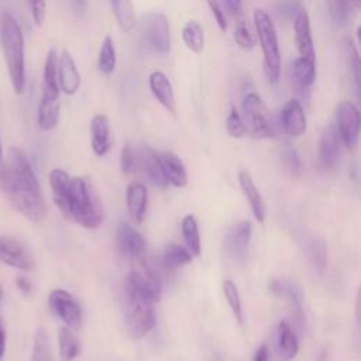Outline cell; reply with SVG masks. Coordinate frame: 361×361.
<instances>
[{
	"label": "cell",
	"mask_w": 361,
	"mask_h": 361,
	"mask_svg": "<svg viewBox=\"0 0 361 361\" xmlns=\"http://www.w3.org/2000/svg\"><path fill=\"white\" fill-rule=\"evenodd\" d=\"M0 189L11 206L31 221H39L47 214V203L41 195L39 182L24 149L11 147L0 165Z\"/></svg>",
	"instance_id": "obj_1"
},
{
	"label": "cell",
	"mask_w": 361,
	"mask_h": 361,
	"mask_svg": "<svg viewBox=\"0 0 361 361\" xmlns=\"http://www.w3.org/2000/svg\"><path fill=\"white\" fill-rule=\"evenodd\" d=\"M0 42L14 92L23 93L25 87L24 37L21 27L8 13L0 14Z\"/></svg>",
	"instance_id": "obj_2"
},
{
	"label": "cell",
	"mask_w": 361,
	"mask_h": 361,
	"mask_svg": "<svg viewBox=\"0 0 361 361\" xmlns=\"http://www.w3.org/2000/svg\"><path fill=\"white\" fill-rule=\"evenodd\" d=\"M155 302L124 282V319L131 337L142 338L155 326Z\"/></svg>",
	"instance_id": "obj_3"
},
{
	"label": "cell",
	"mask_w": 361,
	"mask_h": 361,
	"mask_svg": "<svg viewBox=\"0 0 361 361\" xmlns=\"http://www.w3.org/2000/svg\"><path fill=\"white\" fill-rule=\"evenodd\" d=\"M65 219L72 220L85 228H97L102 223L100 209L93 200L83 178H71Z\"/></svg>",
	"instance_id": "obj_4"
},
{
	"label": "cell",
	"mask_w": 361,
	"mask_h": 361,
	"mask_svg": "<svg viewBox=\"0 0 361 361\" xmlns=\"http://www.w3.org/2000/svg\"><path fill=\"white\" fill-rule=\"evenodd\" d=\"M254 24L264 54L265 76L269 85L275 86L281 78V54L275 25L271 17L261 8L254 10Z\"/></svg>",
	"instance_id": "obj_5"
},
{
	"label": "cell",
	"mask_w": 361,
	"mask_h": 361,
	"mask_svg": "<svg viewBox=\"0 0 361 361\" xmlns=\"http://www.w3.org/2000/svg\"><path fill=\"white\" fill-rule=\"evenodd\" d=\"M244 124L247 133L257 140L269 138L274 135V128L269 120V111L264 100L254 92L248 93L243 100Z\"/></svg>",
	"instance_id": "obj_6"
},
{
	"label": "cell",
	"mask_w": 361,
	"mask_h": 361,
	"mask_svg": "<svg viewBox=\"0 0 361 361\" xmlns=\"http://www.w3.org/2000/svg\"><path fill=\"white\" fill-rule=\"evenodd\" d=\"M141 38L144 44L158 54H168L171 49V31L169 23L165 14L159 11H151L142 16Z\"/></svg>",
	"instance_id": "obj_7"
},
{
	"label": "cell",
	"mask_w": 361,
	"mask_h": 361,
	"mask_svg": "<svg viewBox=\"0 0 361 361\" xmlns=\"http://www.w3.org/2000/svg\"><path fill=\"white\" fill-rule=\"evenodd\" d=\"M131 269L126 281L140 290L142 295L149 298L152 302H158L161 299V279L155 269L148 265L144 255L130 259Z\"/></svg>",
	"instance_id": "obj_8"
},
{
	"label": "cell",
	"mask_w": 361,
	"mask_h": 361,
	"mask_svg": "<svg viewBox=\"0 0 361 361\" xmlns=\"http://www.w3.org/2000/svg\"><path fill=\"white\" fill-rule=\"evenodd\" d=\"M361 117L357 106L343 100L336 109V131L348 149H354L360 135Z\"/></svg>",
	"instance_id": "obj_9"
},
{
	"label": "cell",
	"mask_w": 361,
	"mask_h": 361,
	"mask_svg": "<svg viewBox=\"0 0 361 361\" xmlns=\"http://www.w3.org/2000/svg\"><path fill=\"white\" fill-rule=\"evenodd\" d=\"M52 312L71 330H79L82 326V310L72 295L63 289H54L48 298Z\"/></svg>",
	"instance_id": "obj_10"
},
{
	"label": "cell",
	"mask_w": 361,
	"mask_h": 361,
	"mask_svg": "<svg viewBox=\"0 0 361 361\" xmlns=\"http://www.w3.org/2000/svg\"><path fill=\"white\" fill-rule=\"evenodd\" d=\"M250 238H251V223L248 220L238 221L228 230L226 237V250L234 261L240 264L247 262Z\"/></svg>",
	"instance_id": "obj_11"
},
{
	"label": "cell",
	"mask_w": 361,
	"mask_h": 361,
	"mask_svg": "<svg viewBox=\"0 0 361 361\" xmlns=\"http://www.w3.org/2000/svg\"><path fill=\"white\" fill-rule=\"evenodd\" d=\"M0 261L21 271L34 269V259L28 250L11 237H0Z\"/></svg>",
	"instance_id": "obj_12"
},
{
	"label": "cell",
	"mask_w": 361,
	"mask_h": 361,
	"mask_svg": "<svg viewBox=\"0 0 361 361\" xmlns=\"http://www.w3.org/2000/svg\"><path fill=\"white\" fill-rule=\"evenodd\" d=\"M137 157V168L140 166L145 178L157 188L165 189L168 186V180L162 168V162L159 158V154L155 152L149 147H141Z\"/></svg>",
	"instance_id": "obj_13"
},
{
	"label": "cell",
	"mask_w": 361,
	"mask_h": 361,
	"mask_svg": "<svg viewBox=\"0 0 361 361\" xmlns=\"http://www.w3.org/2000/svg\"><path fill=\"white\" fill-rule=\"evenodd\" d=\"M338 161H340V137L336 131V127L329 126L324 128L320 137L317 164L320 169L330 172L337 166Z\"/></svg>",
	"instance_id": "obj_14"
},
{
	"label": "cell",
	"mask_w": 361,
	"mask_h": 361,
	"mask_svg": "<svg viewBox=\"0 0 361 361\" xmlns=\"http://www.w3.org/2000/svg\"><path fill=\"white\" fill-rule=\"evenodd\" d=\"M116 241H117V248L120 254L128 259H134L145 254L144 237L127 223H121L118 226Z\"/></svg>",
	"instance_id": "obj_15"
},
{
	"label": "cell",
	"mask_w": 361,
	"mask_h": 361,
	"mask_svg": "<svg viewBox=\"0 0 361 361\" xmlns=\"http://www.w3.org/2000/svg\"><path fill=\"white\" fill-rule=\"evenodd\" d=\"M148 85L154 97L161 103V106L173 117H176V99L171 80L161 71H154L148 76Z\"/></svg>",
	"instance_id": "obj_16"
},
{
	"label": "cell",
	"mask_w": 361,
	"mask_h": 361,
	"mask_svg": "<svg viewBox=\"0 0 361 361\" xmlns=\"http://www.w3.org/2000/svg\"><path fill=\"white\" fill-rule=\"evenodd\" d=\"M293 30H295V41L300 56L316 61V51L312 38L310 30V18L307 11L302 7L296 17L293 18Z\"/></svg>",
	"instance_id": "obj_17"
},
{
	"label": "cell",
	"mask_w": 361,
	"mask_h": 361,
	"mask_svg": "<svg viewBox=\"0 0 361 361\" xmlns=\"http://www.w3.org/2000/svg\"><path fill=\"white\" fill-rule=\"evenodd\" d=\"M58 85L65 94H75L80 86V75L69 51H62L58 58Z\"/></svg>",
	"instance_id": "obj_18"
},
{
	"label": "cell",
	"mask_w": 361,
	"mask_h": 361,
	"mask_svg": "<svg viewBox=\"0 0 361 361\" xmlns=\"http://www.w3.org/2000/svg\"><path fill=\"white\" fill-rule=\"evenodd\" d=\"M281 124L283 131L292 137H300L306 131V116L300 102L290 99L281 110Z\"/></svg>",
	"instance_id": "obj_19"
},
{
	"label": "cell",
	"mask_w": 361,
	"mask_h": 361,
	"mask_svg": "<svg viewBox=\"0 0 361 361\" xmlns=\"http://www.w3.org/2000/svg\"><path fill=\"white\" fill-rule=\"evenodd\" d=\"M90 134H92V149L96 155H106L111 148L110 140V126L109 118L104 114H94L90 121Z\"/></svg>",
	"instance_id": "obj_20"
},
{
	"label": "cell",
	"mask_w": 361,
	"mask_h": 361,
	"mask_svg": "<svg viewBox=\"0 0 361 361\" xmlns=\"http://www.w3.org/2000/svg\"><path fill=\"white\" fill-rule=\"evenodd\" d=\"M126 203H127V209L131 220L140 224L147 212V203H148L147 188L142 183L131 182L126 190Z\"/></svg>",
	"instance_id": "obj_21"
},
{
	"label": "cell",
	"mask_w": 361,
	"mask_h": 361,
	"mask_svg": "<svg viewBox=\"0 0 361 361\" xmlns=\"http://www.w3.org/2000/svg\"><path fill=\"white\" fill-rule=\"evenodd\" d=\"M290 79L298 90H309L316 80V61L299 56L292 62Z\"/></svg>",
	"instance_id": "obj_22"
},
{
	"label": "cell",
	"mask_w": 361,
	"mask_h": 361,
	"mask_svg": "<svg viewBox=\"0 0 361 361\" xmlns=\"http://www.w3.org/2000/svg\"><path fill=\"white\" fill-rule=\"evenodd\" d=\"M238 183H240V188H241L245 199L248 200V203L251 206V210H252L255 219L258 221H264L265 220V214H267L265 203H264L262 196L258 192V189H257L251 175L248 173V171H245V169L240 171V173H238Z\"/></svg>",
	"instance_id": "obj_23"
},
{
	"label": "cell",
	"mask_w": 361,
	"mask_h": 361,
	"mask_svg": "<svg viewBox=\"0 0 361 361\" xmlns=\"http://www.w3.org/2000/svg\"><path fill=\"white\" fill-rule=\"evenodd\" d=\"M159 158H161L162 168H164L168 183H172L176 188L186 186L188 173H186L185 165L180 161V158L176 154L171 152V151L159 154Z\"/></svg>",
	"instance_id": "obj_24"
},
{
	"label": "cell",
	"mask_w": 361,
	"mask_h": 361,
	"mask_svg": "<svg viewBox=\"0 0 361 361\" xmlns=\"http://www.w3.org/2000/svg\"><path fill=\"white\" fill-rule=\"evenodd\" d=\"M69 183L71 178L63 169H52L49 173V185L52 190V197L61 213L66 214L68 207V196H69Z\"/></svg>",
	"instance_id": "obj_25"
},
{
	"label": "cell",
	"mask_w": 361,
	"mask_h": 361,
	"mask_svg": "<svg viewBox=\"0 0 361 361\" xmlns=\"http://www.w3.org/2000/svg\"><path fill=\"white\" fill-rule=\"evenodd\" d=\"M61 102L59 96L42 94L38 107V126L41 130H52L59 121Z\"/></svg>",
	"instance_id": "obj_26"
},
{
	"label": "cell",
	"mask_w": 361,
	"mask_h": 361,
	"mask_svg": "<svg viewBox=\"0 0 361 361\" xmlns=\"http://www.w3.org/2000/svg\"><path fill=\"white\" fill-rule=\"evenodd\" d=\"M299 351L298 337L290 326L282 320L278 326V355L281 361H290Z\"/></svg>",
	"instance_id": "obj_27"
},
{
	"label": "cell",
	"mask_w": 361,
	"mask_h": 361,
	"mask_svg": "<svg viewBox=\"0 0 361 361\" xmlns=\"http://www.w3.org/2000/svg\"><path fill=\"white\" fill-rule=\"evenodd\" d=\"M42 94L47 96H59V85H58V55L52 48L49 49L45 65H44V87Z\"/></svg>",
	"instance_id": "obj_28"
},
{
	"label": "cell",
	"mask_w": 361,
	"mask_h": 361,
	"mask_svg": "<svg viewBox=\"0 0 361 361\" xmlns=\"http://www.w3.org/2000/svg\"><path fill=\"white\" fill-rule=\"evenodd\" d=\"M118 27L124 32H131L135 27V13L131 0H109Z\"/></svg>",
	"instance_id": "obj_29"
},
{
	"label": "cell",
	"mask_w": 361,
	"mask_h": 361,
	"mask_svg": "<svg viewBox=\"0 0 361 361\" xmlns=\"http://www.w3.org/2000/svg\"><path fill=\"white\" fill-rule=\"evenodd\" d=\"M182 39L189 51L202 54L204 49V31L197 20H189L182 28Z\"/></svg>",
	"instance_id": "obj_30"
},
{
	"label": "cell",
	"mask_w": 361,
	"mask_h": 361,
	"mask_svg": "<svg viewBox=\"0 0 361 361\" xmlns=\"http://www.w3.org/2000/svg\"><path fill=\"white\" fill-rule=\"evenodd\" d=\"M192 254L189 252V250H186L185 247L175 244V243H169L162 254V264L166 269H178L186 264H189L192 261Z\"/></svg>",
	"instance_id": "obj_31"
},
{
	"label": "cell",
	"mask_w": 361,
	"mask_h": 361,
	"mask_svg": "<svg viewBox=\"0 0 361 361\" xmlns=\"http://www.w3.org/2000/svg\"><path fill=\"white\" fill-rule=\"evenodd\" d=\"M116 63H117V56H116L114 41L107 34V35H104V38L100 44L97 65H99V69L103 75H111L116 69Z\"/></svg>",
	"instance_id": "obj_32"
},
{
	"label": "cell",
	"mask_w": 361,
	"mask_h": 361,
	"mask_svg": "<svg viewBox=\"0 0 361 361\" xmlns=\"http://www.w3.org/2000/svg\"><path fill=\"white\" fill-rule=\"evenodd\" d=\"M182 235L183 241L186 243V247L189 252L195 257L200 254L202 245H200V234H199V227L197 221L193 214H188L182 220Z\"/></svg>",
	"instance_id": "obj_33"
},
{
	"label": "cell",
	"mask_w": 361,
	"mask_h": 361,
	"mask_svg": "<svg viewBox=\"0 0 361 361\" xmlns=\"http://www.w3.org/2000/svg\"><path fill=\"white\" fill-rule=\"evenodd\" d=\"M58 343H59V358L61 361H72L79 353V341L73 331L63 326L59 329L58 333Z\"/></svg>",
	"instance_id": "obj_34"
},
{
	"label": "cell",
	"mask_w": 361,
	"mask_h": 361,
	"mask_svg": "<svg viewBox=\"0 0 361 361\" xmlns=\"http://www.w3.org/2000/svg\"><path fill=\"white\" fill-rule=\"evenodd\" d=\"M31 361H54L49 337L45 329H38L35 331Z\"/></svg>",
	"instance_id": "obj_35"
},
{
	"label": "cell",
	"mask_w": 361,
	"mask_h": 361,
	"mask_svg": "<svg viewBox=\"0 0 361 361\" xmlns=\"http://www.w3.org/2000/svg\"><path fill=\"white\" fill-rule=\"evenodd\" d=\"M223 292H224V298L233 312V316L235 319V322L238 324L243 323V305H241V299H240V292L235 286V283L230 279H226L223 282Z\"/></svg>",
	"instance_id": "obj_36"
},
{
	"label": "cell",
	"mask_w": 361,
	"mask_h": 361,
	"mask_svg": "<svg viewBox=\"0 0 361 361\" xmlns=\"http://www.w3.org/2000/svg\"><path fill=\"white\" fill-rule=\"evenodd\" d=\"M351 8L348 0H329V13L337 25L347 24Z\"/></svg>",
	"instance_id": "obj_37"
},
{
	"label": "cell",
	"mask_w": 361,
	"mask_h": 361,
	"mask_svg": "<svg viewBox=\"0 0 361 361\" xmlns=\"http://www.w3.org/2000/svg\"><path fill=\"white\" fill-rule=\"evenodd\" d=\"M226 130H227L228 135L233 137V138H241V137H244L247 134V128H245L244 120L240 116L237 107H234V106L230 109V113L227 116Z\"/></svg>",
	"instance_id": "obj_38"
},
{
	"label": "cell",
	"mask_w": 361,
	"mask_h": 361,
	"mask_svg": "<svg viewBox=\"0 0 361 361\" xmlns=\"http://www.w3.org/2000/svg\"><path fill=\"white\" fill-rule=\"evenodd\" d=\"M302 8V4L299 0H279L276 4V14L279 18L285 21H293L299 10Z\"/></svg>",
	"instance_id": "obj_39"
},
{
	"label": "cell",
	"mask_w": 361,
	"mask_h": 361,
	"mask_svg": "<svg viewBox=\"0 0 361 361\" xmlns=\"http://www.w3.org/2000/svg\"><path fill=\"white\" fill-rule=\"evenodd\" d=\"M120 168H121V172L126 175H131L137 169V157L128 144L123 145V148H121Z\"/></svg>",
	"instance_id": "obj_40"
},
{
	"label": "cell",
	"mask_w": 361,
	"mask_h": 361,
	"mask_svg": "<svg viewBox=\"0 0 361 361\" xmlns=\"http://www.w3.org/2000/svg\"><path fill=\"white\" fill-rule=\"evenodd\" d=\"M282 159L283 164L286 166V169L292 173V175H299L302 171V164H300V158L296 152V149L292 145H286L282 151Z\"/></svg>",
	"instance_id": "obj_41"
},
{
	"label": "cell",
	"mask_w": 361,
	"mask_h": 361,
	"mask_svg": "<svg viewBox=\"0 0 361 361\" xmlns=\"http://www.w3.org/2000/svg\"><path fill=\"white\" fill-rule=\"evenodd\" d=\"M347 48H348V55L351 58V71H353V76H354V85H355L357 92H360V89H361V63H360L358 51L351 39H347Z\"/></svg>",
	"instance_id": "obj_42"
},
{
	"label": "cell",
	"mask_w": 361,
	"mask_h": 361,
	"mask_svg": "<svg viewBox=\"0 0 361 361\" xmlns=\"http://www.w3.org/2000/svg\"><path fill=\"white\" fill-rule=\"evenodd\" d=\"M309 255L312 258V262L314 264V267L322 271L326 265V255H327V251H326V245L323 241H317V240H313L310 243V248H309Z\"/></svg>",
	"instance_id": "obj_43"
},
{
	"label": "cell",
	"mask_w": 361,
	"mask_h": 361,
	"mask_svg": "<svg viewBox=\"0 0 361 361\" xmlns=\"http://www.w3.org/2000/svg\"><path fill=\"white\" fill-rule=\"evenodd\" d=\"M234 41L243 51H251L255 47V41H254L250 30L244 24H240L235 28Z\"/></svg>",
	"instance_id": "obj_44"
},
{
	"label": "cell",
	"mask_w": 361,
	"mask_h": 361,
	"mask_svg": "<svg viewBox=\"0 0 361 361\" xmlns=\"http://www.w3.org/2000/svg\"><path fill=\"white\" fill-rule=\"evenodd\" d=\"M27 3L30 6L34 23L37 25H41L47 14V0H27Z\"/></svg>",
	"instance_id": "obj_45"
},
{
	"label": "cell",
	"mask_w": 361,
	"mask_h": 361,
	"mask_svg": "<svg viewBox=\"0 0 361 361\" xmlns=\"http://www.w3.org/2000/svg\"><path fill=\"white\" fill-rule=\"evenodd\" d=\"M207 1V6L220 28L221 32H226L227 31V18H226V14L223 11V8L220 7L219 1L217 0H206Z\"/></svg>",
	"instance_id": "obj_46"
},
{
	"label": "cell",
	"mask_w": 361,
	"mask_h": 361,
	"mask_svg": "<svg viewBox=\"0 0 361 361\" xmlns=\"http://www.w3.org/2000/svg\"><path fill=\"white\" fill-rule=\"evenodd\" d=\"M69 6L72 8V13L82 18L85 17L86 14V10H87V0H69Z\"/></svg>",
	"instance_id": "obj_47"
},
{
	"label": "cell",
	"mask_w": 361,
	"mask_h": 361,
	"mask_svg": "<svg viewBox=\"0 0 361 361\" xmlns=\"http://www.w3.org/2000/svg\"><path fill=\"white\" fill-rule=\"evenodd\" d=\"M16 286H17L18 290H20L23 295H25V296H28V295L32 292L31 282H30L27 278H24V276H18V278L16 279Z\"/></svg>",
	"instance_id": "obj_48"
},
{
	"label": "cell",
	"mask_w": 361,
	"mask_h": 361,
	"mask_svg": "<svg viewBox=\"0 0 361 361\" xmlns=\"http://www.w3.org/2000/svg\"><path fill=\"white\" fill-rule=\"evenodd\" d=\"M269 358V351H268V347L265 344H261L255 354H254V361H268Z\"/></svg>",
	"instance_id": "obj_49"
},
{
	"label": "cell",
	"mask_w": 361,
	"mask_h": 361,
	"mask_svg": "<svg viewBox=\"0 0 361 361\" xmlns=\"http://www.w3.org/2000/svg\"><path fill=\"white\" fill-rule=\"evenodd\" d=\"M224 3L233 14H238L241 11V0H224Z\"/></svg>",
	"instance_id": "obj_50"
},
{
	"label": "cell",
	"mask_w": 361,
	"mask_h": 361,
	"mask_svg": "<svg viewBox=\"0 0 361 361\" xmlns=\"http://www.w3.org/2000/svg\"><path fill=\"white\" fill-rule=\"evenodd\" d=\"M4 351H6V331L3 327V322L0 319V358L3 357Z\"/></svg>",
	"instance_id": "obj_51"
},
{
	"label": "cell",
	"mask_w": 361,
	"mask_h": 361,
	"mask_svg": "<svg viewBox=\"0 0 361 361\" xmlns=\"http://www.w3.org/2000/svg\"><path fill=\"white\" fill-rule=\"evenodd\" d=\"M360 1H361V0H348L350 6H351L353 8H357V7H360Z\"/></svg>",
	"instance_id": "obj_52"
},
{
	"label": "cell",
	"mask_w": 361,
	"mask_h": 361,
	"mask_svg": "<svg viewBox=\"0 0 361 361\" xmlns=\"http://www.w3.org/2000/svg\"><path fill=\"white\" fill-rule=\"evenodd\" d=\"M1 157H3V149H1V142H0V161H1Z\"/></svg>",
	"instance_id": "obj_53"
},
{
	"label": "cell",
	"mask_w": 361,
	"mask_h": 361,
	"mask_svg": "<svg viewBox=\"0 0 361 361\" xmlns=\"http://www.w3.org/2000/svg\"><path fill=\"white\" fill-rule=\"evenodd\" d=\"M1 298H3V290H1V286H0V300H1Z\"/></svg>",
	"instance_id": "obj_54"
}]
</instances>
